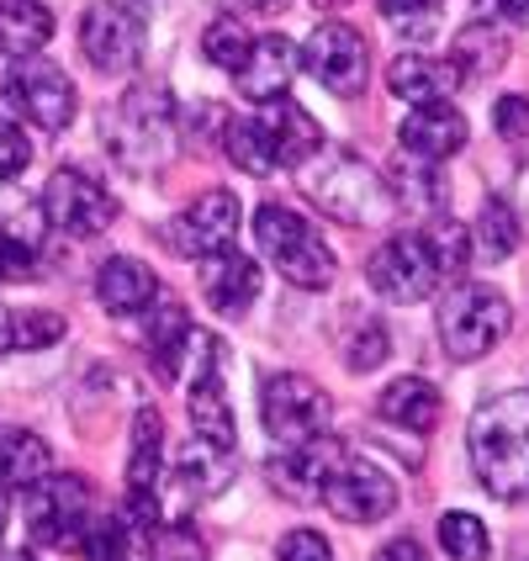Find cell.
Returning a JSON list of instances; mask_svg holds the SVG:
<instances>
[{
  "label": "cell",
  "instance_id": "cell-4",
  "mask_svg": "<svg viewBox=\"0 0 529 561\" xmlns=\"http://www.w3.org/2000/svg\"><path fill=\"white\" fill-rule=\"evenodd\" d=\"M254 239H260L265 260H271L291 286L323 291V286L334 280V250L318 239V228H312L302 213H291V207H280V202H265V207L254 213Z\"/></svg>",
  "mask_w": 529,
  "mask_h": 561
},
{
  "label": "cell",
  "instance_id": "cell-49",
  "mask_svg": "<svg viewBox=\"0 0 529 561\" xmlns=\"http://www.w3.org/2000/svg\"><path fill=\"white\" fill-rule=\"evenodd\" d=\"M0 350H11V340H5V312H0Z\"/></svg>",
  "mask_w": 529,
  "mask_h": 561
},
{
  "label": "cell",
  "instance_id": "cell-11",
  "mask_svg": "<svg viewBox=\"0 0 529 561\" xmlns=\"http://www.w3.org/2000/svg\"><path fill=\"white\" fill-rule=\"evenodd\" d=\"M302 69L323 91L334 95H360L371 80V43L349 22H323L312 27V37L302 43Z\"/></svg>",
  "mask_w": 529,
  "mask_h": 561
},
{
  "label": "cell",
  "instance_id": "cell-6",
  "mask_svg": "<svg viewBox=\"0 0 529 561\" xmlns=\"http://www.w3.org/2000/svg\"><path fill=\"white\" fill-rule=\"evenodd\" d=\"M260 419L280 445H308V439L329 435V419L334 403L329 392L302 371H276L265 376V392H260Z\"/></svg>",
  "mask_w": 529,
  "mask_h": 561
},
{
  "label": "cell",
  "instance_id": "cell-26",
  "mask_svg": "<svg viewBox=\"0 0 529 561\" xmlns=\"http://www.w3.org/2000/svg\"><path fill=\"white\" fill-rule=\"evenodd\" d=\"M175 471H181V488L191 499H218V493H228V482L239 477V456H233V445H212V439L191 435Z\"/></svg>",
  "mask_w": 529,
  "mask_h": 561
},
{
  "label": "cell",
  "instance_id": "cell-7",
  "mask_svg": "<svg viewBox=\"0 0 529 561\" xmlns=\"http://www.w3.org/2000/svg\"><path fill=\"white\" fill-rule=\"evenodd\" d=\"M239 218H244L239 213V196L212 186V191H202L191 207H181L159 233H164V250L181 254V260H218V254L233 250Z\"/></svg>",
  "mask_w": 529,
  "mask_h": 561
},
{
  "label": "cell",
  "instance_id": "cell-29",
  "mask_svg": "<svg viewBox=\"0 0 529 561\" xmlns=\"http://www.w3.org/2000/svg\"><path fill=\"white\" fill-rule=\"evenodd\" d=\"M159 312H149V355H154V366L164 381H175L181 376V355H186L191 344V323H186V308L181 302H170V297H159L154 302Z\"/></svg>",
  "mask_w": 529,
  "mask_h": 561
},
{
  "label": "cell",
  "instance_id": "cell-35",
  "mask_svg": "<svg viewBox=\"0 0 529 561\" xmlns=\"http://www.w3.org/2000/svg\"><path fill=\"white\" fill-rule=\"evenodd\" d=\"M250 43H254V37H250L244 27H239L233 16H218L212 27L202 32V59L218 64V69H228V75H233L239 64L250 59Z\"/></svg>",
  "mask_w": 529,
  "mask_h": 561
},
{
  "label": "cell",
  "instance_id": "cell-39",
  "mask_svg": "<svg viewBox=\"0 0 529 561\" xmlns=\"http://www.w3.org/2000/svg\"><path fill=\"white\" fill-rule=\"evenodd\" d=\"M149 551H154V561H207L202 540H196L191 530H159V535H149Z\"/></svg>",
  "mask_w": 529,
  "mask_h": 561
},
{
  "label": "cell",
  "instance_id": "cell-12",
  "mask_svg": "<svg viewBox=\"0 0 529 561\" xmlns=\"http://www.w3.org/2000/svg\"><path fill=\"white\" fill-rule=\"evenodd\" d=\"M5 101L32 127H43V133H64V127L74 123V106H80L74 80L64 75L59 64H37V59H22L5 75Z\"/></svg>",
  "mask_w": 529,
  "mask_h": 561
},
{
  "label": "cell",
  "instance_id": "cell-31",
  "mask_svg": "<svg viewBox=\"0 0 529 561\" xmlns=\"http://www.w3.org/2000/svg\"><path fill=\"white\" fill-rule=\"evenodd\" d=\"M471 250L482 254V260H508V254L519 250V218H514V207L508 202H487L482 207V218H476V233H471Z\"/></svg>",
  "mask_w": 529,
  "mask_h": 561
},
{
  "label": "cell",
  "instance_id": "cell-27",
  "mask_svg": "<svg viewBox=\"0 0 529 561\" xmlns=\"http://www.w3.org/2000/svg\"><path fill=\"white\" fill-rule=\"evenodd\" d=\"M54 37V11L43 0H0V54L32 59Z\"/></svg>",
  "mask_w": 529,
  "mask_h": 561
},
{
  "label": "cell",
  "instance_id": "cell-8",
  "mask_svg": "<svg viewBox=\"0 0 529 561\" xmlns=\"http://www.w3.org/2000/svg\"><path fill=\"white\" fill-rule=\"evenodd\" d=\"M91 530V482L85 477H43L27 488V535L32 546H80Z\"/></svg>",
  "mask_w": 529,
  "mask_h": 561
},
{
  "label": "cell",
  "instance_id": "cell-1",
  "mask_svg": "<svg viewBox=\"0 0 529 561\" xmlns=\"http://www.w3.org/2000/svg\"><path fill=\"white\" fill-rule=\"evenodd\" d=\"M471 471L503 503L529 499V392H503L471 419Z\"/></svg>",
  "mask_w": 529,
  "mask_h": 561
},
{
  "label": "cell",
  "instance_id": "cell-37",
  "mask_svg": "<svg viewBox=\"0 0 529 561\" xmlns=\"http://www.w3.org/2000/svg\"><path fill=\"white\" fill-rule=\"evenodd\" d=\"M429 250H435V260H439V271H445V276H461V271H467V260H471V233L461 228V222H445V228L429 233Z\"/></svg>",
  "mask_w": 529,
  "mask_h": 561
},
{
  "label": "cell",
  "instance_id": "cell-28",
  "mask_svg": "<svg viewBox=\"0 0 529 561\" xmlns=\"http://www.w3.org/2000/svg\"><path fill=\"white\" fill-rule=\"evenodd\" d=\"M54 471L48 439L32 430H0V488H37Z\"/></svg>",
  "mask_w": 529,
  "mask_h": 561
},
{
  "label": "cell",
  "instance_id": "cell-38",
  "mask_svg": "<svg viewBox=\"0 0 529 561\" xmlns=\"http://www.w3.org/2000/svg\"><path fill=\"white\" fill-rule=\"evenodd\" d=\"M32 164V144L16 123H0V181H16Z\"/></svg>",
  "mask_w": 529,
  "mask_h": 561
},
{
  "label": "cell",
  "instance_id": "cell-34",
  "mask_svg": "<svg viewBox=\"0 0 529 561\" xmlns=\"http://www.w3.org/2000/svg\"><path fill=\"white\" fill-rule=\"evenodd\" d=\"M387 350H392L387 323H381V318H360V323L344 334V366H349V371H376V366L387 360Z\"/></svg>",
  "mask_w": 529,
  "mask_h": 561
},
{
  "label": "cell",
  "instance_id": "cell-16",
  "mask_svg": "<svg viewBox=\"0 0 529 561\" xmlns=\"http://www.w3.org/2000/svg\"><path fill=\"white\" fill-rule=\"evenodd\" d=\"M344 461V450L334 439H308V445H286L280 456L265 461V482L271 493L286 503H318L323 499V482L334 477V467Z\"/></svg>",
  "mask_w": 529,
  "mask_h": 561
},
{
  "label": "cell",
  "instance_id": "cell-18",
  "mask_svg": "<svg viewBox=\"0 0 529 561\" xmlns=\"http://www.w3.org/2000/svg\"><path fill=\"white\" fill-rule=\"evenodd\" d=\"M297 69H302L297 43H291V37H280V32H265V37H254L250 43V59L233 69V80H239V95H244V101L271 106V101H280L286 85L297 80Z\"/></svg>",
  "mask_w": 529,
  "mask_h": 561
},
{
  "label": "cell",
  "instance_id": "cell-43",
  "mask_svg": "<svg viewBox=\"0 0 529 561\" xmlns=\"http://www.w3.org/2000/svg\"><path fill=\"white\" fill-rule=\"evenodd\" d=\"M376 561H429V557H424V546H418V540H392V546H381V551H376Z\"/></svg>",
  "mask_w": 529,
  "mask_h": 561
},
{
  "label": "cell",
  "instance_id": "cell-44",
  "mask_svg": "<svg viewBox=\"0 0 529 561\" xmlns=\"http://www.w3.org/2000/svg\"><path fill=\"white\" fill-rule=\"evenodd\" d=\"M503 22H519V27H529V0H498Z\"/></svg>",
  "mask_w": 529,
  "mask_h": 561
},
{
  "label": "cell",
  "instance_id": "cell-19",
  "mask_svg": "<svg viewBox=\"0 0 529 561\" xmlns=\"http://www.w3.org/2000/svg\"><path fill=\"white\" fill-rule=\"evenodd\" d=\"M398 144H403L413 159L439 164V159H450V154H461V149H467V117H461L450 101L413 106L403 123H398Z\"/></svg>",
  "mask_w": 529,
  "mask_h": 561
},
{
  "label": "cell",
  "instance_id": "cell-48",
  "mask_svg": "<svg viewBox=\"0 0 529 561\" xmlns=\"http://www.w3.org/2000/svg\"><path fill=\"white\" fill-rule=\"evenodd\" d=\"M0 561H37L32 551H11V557H0Z\"/></svg>",
  "mask_w": 529,
  "mask_h": 561
},
{
  "label": "cell",
  "instance_id": "cell-40",
  "mask_svg": "<svg viewBox=\"0 0 529 561\" xmlns=\"http://www.w3.org/2000/svg\"><path fill=\"white\" fill-rule=\"evenodd\" d=\"M280 561H334V551H329V540L318 530H286L276 546Z\"/></svg>",
  "mask_w": 529,
  "mask_h": 561
},
{
  "label": "cell",
  "instance_id": "cell-23",
  "mask_svg": "<svg viewBox=\"0 0 529 561\" xmlns=\"http://www.w3.org/2000/svg\"><path fill=\"white\" fill-rule=\"evenodd\" d=\"M260 123L271 133V149H276L280 170H302V164L323 149V127L312 123V112L297 106V101H271Z\"/></svg>",
  "mask_w": 529,
  "mask_h": 561
},
{
  "label": "cell",
  "instance_id": "cell-15",
  "mask_svg": "<svg viewBox=\"0 0 529 561\" xmlns=\"http://www.w3.org/2000/svg\"><path fill=\"white\" fill-rule=\"evenodd\" d=\"M159 445H164V424L154 408H138L133 419V456H127V519L143 535L159 525Z\"/></svg>",
  "mask_w": 529,
  "mask_h": 561
},
{
  "label": "cell",
  "instance_id": "cell-10",
  "mask_svg": "<svg viewBox=\"0 0 529 561\" xmlns=\"http://www.w3.org/2000/svg\"><path fill=\"white\" fill-rule=\"evenodd\" d=\"M143 11L127 0H95L80 16V54L101 69V75H127L143 59Z\"/></svg>",
  "mask_w": 529,
  "mask_h": 561
},
{
  "label": "cell",
  "instance_id": "cell-9",
  "mask_svg": "<svg viewBox=\"0 0 529 561\" xmlns=\"http://www.w3.org/2000/svg\"><path fill=\"white\" fill-rule=\"evenodd\" d=\"M366 280H371L376 297L407 308V302H424L445 280V271H439L435 250H429V233H398L366 260Z\"/></svg>",
  "mask_w": 529,
  "mask_h": 561
},
{
  "label": "cell",
  "instance_id": "cell-33",
  "mask_svg": "<svg viewBox=\"0 0 529 561\" xmlns=\"http://www.w3.org/2000/svg\"><path fill=\"white\" fill-rule=\"evenodd\" d=\"M138 535L143 530H138L127 514H101V519H91L80 551L91 561H133V540H138Z\"/></svg>",
  "mask_w": 529,
  "mask_h": 561
},
{
  "label": "cell",
  "instance_id": "cell-13",
  "mask_svg": "<svg viewBox=\"0 0 529 561\" xmlns=\"http://www.w3.org/2000/svg\"><path fill=\"white\" fill-rule=\"evenodd\" d=\"M43 213H48V228H59L69 239H95V233L112 228L117 202L85 170H54L48 186H43Z\"/></svg>",
  "mask_w": 529,
  "mask_h": 561
},
{
  "label": "cell",
  "instance_id": "cell-3",
  "mask_svg": "<svg viewBox=\"0 0 529 561\" xmlns=\"http://www.w3.org/2000/svg\"><path fill=\"white\" fill-rule=\"evenodd\" d=\"M101 138L112 159L143 175V170H159L164 159L175 154V112H170V95L164 85H133V91L106 112L101 123Z\"/></svg>",
  "mask_w": 529,
  "mask_h": 561
},
{
  "label": "cell",
  "instance_id": "cell-24",
  "mask_svg": "<svg viewBox=\"0 0 529 561\" xmlns=\"http://www.w3.org/2000/svg\"><path fill=\"white\" fill-rule=\"evenodd\" d=\"M202 297H207V308L222 312V318H239V312H250V302L260 297V265H254L250 254H239V250L218 254V260L207 265Z\"/></svg>",
  "mask_w": 529,
  "mask_h": 561
},
{
  "label": "cell",
  "instance_id": "cell-17",
  "mask_svg": "<svg viewBox=\"0 0 529 561\" xmlns=\"http://www.w3.org/2000/svg\"><path fill=\"white\" fill-rule=\"evenodd\" d=\"M202 360L191 376V435L212 439V445H239V424L228 408V387H222V350L212 340H196Z\"/></svg>",
  "mask_w": 529,
  "mask_h": 561
},
{
  "label": "cell",
  "instance_id": "cell-30",
  "mask_svg": "<svg viewBox=\"0 0 529 561\" xmlns=\"http://www.w3.org/2000/svg\"><path fill=\"white\" fill-rule=\"evenodd\" d=\"M222 154L233 170H244V175H271L280 170L276 164V149H271V133L260 117H228L222 123Z\"/></svg>",
  "mask_w": 529,
  "mask_h": 561
},
{
  "label": "cell",
  "instance_id": "cell-14",
  "mask_svg": "<svg viewBox=\"0 0 529 561\" xmlns=\"http://www.w3.org/2000/svg\"><path fill=\"white\" fill-rule=\"evenodd\" d=\"M323 508L344 519V525H376L398 508V482L387 477L381 467L360 461L344 450V461L334 467V477L323 482Z\"/></svg>",
  "mask_w": 529,
  "mask_h": 561
},
{
  "label": "cell",
  "instance_id": "cell-41",
  "mask_svg": "<svg viewBox=\"0 0 529 561\" xmlns=\"http://www.w3.org/2000/svg\"><path fill=\"white\" fill-rule=\"evenodd\" d=\"M493 127H498V138H508V144L529 138V95H503L498 106H493Z\"/></svg>",
  "mask_w": 529,
  "mask_h": 561
},
{
  "label": "cell",
  "instance_id": "cell-36",
  "mask_svg": "<svg viewBox=\"0 0 529 561\" xmlns=\"http://www.w3.org/2000/svg\"><path fill=\"white\" fill-rule=\"evenodd\" d=\"M5 340H11V350H48V344L64 340V318L48 308L11 312L5 318Z\"/></svg>",
  "mask_w": 529,
  "mask_h": 561
},
{
  "label": "cell",
  "instance_id": "cell-32",
  "mask_svg": "<svg viewBox=\"0 0 529 561\" xmlns=\"http://www.w3.org/2000/svg\"><path fill=\"white\" fill-rule=\"evenodd\" d=\"M439 546H445L450 561H493V535H487V525H482L476 514H461V508L439 519Z\"/></svg>",
  "mask_w": 529,
  "mask_h": 561
},
{
  "label": "cell",
  "instance_id": "cell-2",
  "mask_svg": "<svg viewBox=\"0 0 529 561\" xmlns=\"http://www.w3.org/2000/svg\"><path fill=\"white\" fill-rule=\"evenodd\" d=\"M302 175V191H308L312 202L329 213V218L349 222V228H376V222L392 218V207H398V196L387 191V181L376 175L366 159L344 154V149H318L312 164L297 170Z\"/></svg>",
  "mask_w": 529,
  "mask_h": 561
},
{
  "label": "cell",
  "instance_id": "cell-5",
  "mask_svg": "<svg viewBox=\"0 0 529 561\" xmlns=\"http://www.w3.org/2000/svg\"><path fill=\"white\" fill-rule=\"evenodd\" d=\"M508 297L493 291V286H482V280H461L450 297H445V308H439V340L450 350V360H482L493 344L508 334Z\"/></svg>",
  "mask_w": 529,
  "mask_h": 561
},
{
  "label": "cell",
  "instance_id": "cell-42",
  "mask_svg": "<svg viewBox=\"0 0 529 561\" xmlns=\"http://www.w3.org/2000/svg\"><path fill=\"white\" fill-rule=\"evenodd\" d=\"M381 11H387V16H398L403 27L413 22V32H429L424 22L439 11V0H381Z\"/></svg>",
  "mask_w": 529,
  "mask_h": 561
},
{
  "label": "cell",
  "instance_id": "cell-47",
  "mask_svg": "<svg viewBox=\"0 0 529 561\" xmlns=\"http://www.w3.org/2000/svg\"><path fill=\"white\" fill-rule=\"evenodd\" d=\"M5 514H11V508H5V493H0V540H5Z\"/></svg>",
  "mask_w": 529,
  "mask_h": 561
},
{
  "label": "cell",
  "instance_id": "cell-21",
  "mask_svg": "<svg viewBox=\"0 0 529 561\" xmlns=\"http://www.w3.org/2000/svg\"><path fill=\"white\" fill-rule=\"evenodd\" d=\"M95 302L112 312V318H138L159 302V280L143 260L133 254H112L101 271H95Z\"/></svg>",
  "mask_w": 529,
  "mask_h": 561
},
{
  "label": "cell",
  "instance_id": "cell-20",
  "mask_svg": "<svg viewBox=\"0 0 529 561\" xmlns=\"http://www.w3.org/2000/svg\"><path fill=\"white\" fill-rule=\"evenodd\" d=\"M43 244H48V213L43 202H11L0 207V280H27L43 265Z\"/></svg>",
  "mask_w": 529,
  "mask_h": 561
},
{
  "label": "cell",
  "instance_id": "cell-22",
  "mask_svg": "<svg viewBox=\"0 0 529 561\" xmlns=\"http://www.w3.org/2000/svg\"><path fill=\"white\" fill-rule=\"evenodd\" d=\"M387 85H392L398 101L435 106V101H450V95H456V85H461V64L435 59V54H398L392 69H387Z\"/></svg>",
  "mask_w": 529,
  "mask_h": 561
},
{
  "label": "cell",
  "instance_id": "cell-45",
  "mask_svg": "<svg viewBox=\"0 0 529 561\" xmlns=\"http://www.w3.org/2000/svg\"><path fill=\"white\" fill-rule=\"evenodd\" d=\"M239 5H244V11H276L280 0H239Z\"/></svg>",
  "mask_w": 529,
  "mask_h": 561
},
{
  "label": "cell",
  "instance_id": "cell-25",
  "mask_svg": "<svg viewBox=\"0 0 529 561\" xmlns=\"http://www.w3.org/2000/svg\"><path fill=\"white\" fill-rule=\"evenodd\" d=\"M439 408H445V398H439L435 381H424V376H398V381L376 398V413H381L387 424L407 430V435H429L439 424Z\"/></svg>",
  "mask_w": 529,
  "mask_h": 561
},
{
  "label": "cell",
  "instance_id": "cell-46",
  "mask_svg": "<svg viewBox=\"0 0 529 561\" xmlns=\"http://www.w3.org/2000/svg\"><path fill=\"white\" fill-rule=\"evenodd\" d=\"M318 11H340V5H349V0H312Z\"/></svg>",
  "mask_w": 529,
  "mask_h": 561
}]
</instances>
